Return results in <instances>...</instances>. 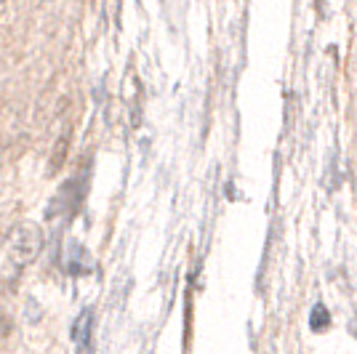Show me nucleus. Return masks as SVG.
I'll use <instances>...</instances> for the list:
<instances>
[{"label":"nucleus","mask_w":357,"mask_h":354,"mask_svg":"<svg viewBox=\"0 0 357 354\" xmlns=\"http://www.w3.org/2000/svg\"><path fill=\"white\" fill-rule=\"evenodd\" d=\"M40 245H43V237H40V229L35 226V224H24V226H19L11 237V243H8V256L14 259L16 266H24L27 261H32L38 251H40Z\"/></svg>","instance_id":"nucleus-1"},{"label":"nucleus","mask_w":357,"mask_h":354,"mask_svg":"<svg viewBox=\"0 0 357 354\" xmlns=\"http://www.w3.org/2000/svg\"><path fill=\"white\" fill-rule=\"evenodd\" d=\"M91 323H93V320H91V311H83L73 325V339H75V344H77V346H83V349H86V341H89Z\"/></svg>","instance_id":"nucleus-2"},{"label":"nucleus","mask_w":357,"mask_h":354,"mask_svg":"<svg viewBox=\"0 0 357 354\" xmlns=\"http://www.w3.org/2000/svg\"><path fill=\"white\" fill-rule=\"evenodd\" d=\"M310 325H312V330H323V328H326V325H328V311L323 309V307H320V304H317V307H314V311H312V320H310Z\"/></svg>","instance_id":"nucleus-3"}]
</instances>
